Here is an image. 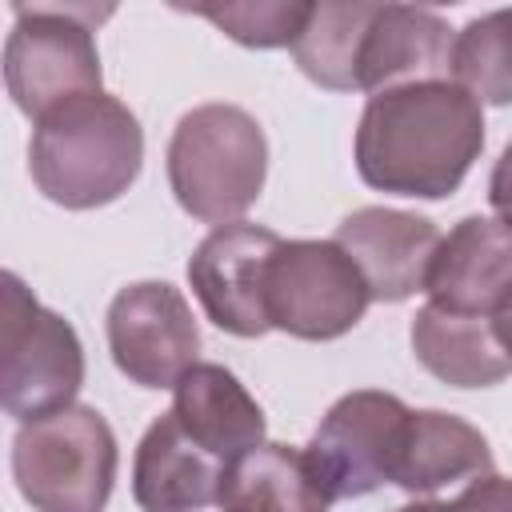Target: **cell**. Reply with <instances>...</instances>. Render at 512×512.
<instances>
[{
	"label": "cell",
	"mask_w": 512,
	"mask_h": 512,
	"mask_svg": "<svg viewBox=\"0 0 512 512\" xmlns=\"http://www.w3.org/2000/svg\"><path fill=\"white\" fill-rule=\"evenodd\" d=\"M452 80L480 104H512V8L484 12L456 32Z\"/></svg>",
	"instance_id": "cell-20"
},
{
	"label": "cell",
	"mask_w": 512,
	"mask_h": 512,
	"mask_svg": "<svg viewBox=\"0 0 512 512\" xmlns=\"http://www.w3.org/2000/svg\"><path fill=\"white\" fill-rule=\"evenodd\" d=\"M492 464V444L476 424H468L456 412L412 408L400 436L392 484L412 496H432L448 484L488 476Z\"/></svg>",
	"instance_id": "cell-16"
},
{
	"label": "cell",
	"mask_w": 512,
	"mask_h": 512,
	"mask_svg": "<svg viewBox=\"0 0 512 512\" xmlns=\"http://www.w3.org/2000/svg\"><path fill=\"white\" fill-rule=\"evenodd\" d=\"M424 292L436 308L492 316L512 292V220L464 216L440 240Z\"/></svg>",
	"instance_id": "cell-13"
},
{
	"label": "cell",
	"mask_w": 512,
	"mask_h": 512,
	"mask_svg": "<svg viewBox=\"0 0 512 512\" xmlns=\"http://www.w3.org/2000/svg\"><path fill=\"white\" fill-rule=\"evenodd\" d=\"M372 8H376L372 0L312 4L308 24L292 44L296 68L328 92H356V56Z\"/></svg>",
	"instance_id": "cell-19"
},
{
	"label": "cell",
	"mask_w": 512,
	"mask_h": 512,
	"mask_svg": "<svg viewBox=\"0 0 512 512\" xmlns=\"http://www.w3.org/2000/svg\"><path fill=\"white\" fill-rule=\"evenodd\" d=\"M116 464V432L92 404H68L12 436V480L32 512H104Z\"/></svg>",
	"instance_id": "cell-4"
},
{
	"label": "cell",
	"mask_w": 512,
	"mask_h": 512,
	"mask_svg": "<svg viewBox=\"0 0 512 512\" xmlns=\"http://www.w3.org/2000/svg\"><path fill=\"white\" fill-rule=\"evenodd\" d=\"M112 364L140 388H176V380L200 364V328L180 288L168 280L124 284L104 316Z\"/></svg>",
	"instance_id": "cell-9"
},
{
	"label": "cell",
	"mask_w": 512,
	"mask_h": 512,
	"mask_svg": "<svg viewBox=\"0 0 512 512\" xmlns=\"http://www.w3.org/2000/svg\"><path fill=\"white\" fill-rule=\"evenodd\" d=\"M280 244L284 240L272 228L244 224V220L220 224L196 244L188 260V284L204 316L220 332L256 340L272 328L268 304H264V280Z\"/></svg>",
	"instance_id": "cell-10"
},
{
	"label": "cell",
	"mask_w": 512,
	"mask_h": 512,
	"mask_svg": "<svg viewBox=\"0 0 512 512\" xmlns=\"http://www.w3.org/2000/svg\"><path fill=\"white\" fill-rule=\"evenodd\" d=\"M0 404L20 424L76 404L84 384V344L76 328L44 308L16 272L0 276Z\"/></svg>",
	"instance_id": "cell-6"
},
{
	"label": "cell",
	"mask_w": 512,
	"mask_h": 512,
	"mask_svg": "<svg viewBox=\"0 0 512 512\" xmlns=\"http://www.w3.org/2000/svg\"><path fill=\"white\" fill-rule=\"evenodd\" d=\"M168 188L200 224H236L264 192L268 140L240 104H196L168 140Z\"/></svg>",
	"instance_id": "cell-3"
},
{
	"label": "cell",
	"mask_w": 512,
	"mask_h": 512,
	"mask_svg": "<svg viewBox=\"0 0 512 512\" xmlns=\"http://www.w3.org/2000/svg\"><path fill=\"white\" fill-rule=\"evenodd\" d=\"M484 152V108L456 80H416L368 96L356 124V172L408 200L452 196Z\"/></svg>",
	"instance_id": "cell-1"
},
{
	"label": "cell",
	"mask_w": 512,
	"mask_h": 512,
	"mask_svg": "<svg viewBox=\"0 0 512 512\" xmlns=\"http://www.w3.org/2000/svg\"><path fill=\"white\" fill-rule=\"evenodd\" d=\"M144 168V128L112 92L64 100L36 120L28 172L44 200L88 212L120 200Z\"/></svg>",
	"instance_id": "cell-2"
},
{
	"label": "cell",
	"mask_w": 512,
	"mask_h": 512,
	"mask_svg": "<svg viewBox=\"0 0 512 512\" xmlns=\"http://www.w3.org/2000/svg\"><path fill=\"white\" fill-rule=\"evenodd\" d=\"M216 504L220 512H328L332 496L304 448L264 440L224 468Z\"/></svg>",
	"instance_id": "cell-18"
},
{
	"label": "cell",
	"mask_w": 512,
	"mask_h": 512,
	"mask_svg": "<svg viewBox=\"0 0 512 512\" xmlns=\"http://www.w3.org/2000/svg\"><path fill=\"white\" fill-rule=\"evenodd\" d=\"M348 260L360 268L368 296L380 304H400L416 292H424L432 256L440 248V232L420 212L400 208H356L336 224L332 236Z\"/></svg>",
	"instance_id": "cell-11"
},
{
	"label": "cell",
	"mask_w": 512,
	"mask_h": 512,
	"mask_svg": "<svg viewBox=\"0 0 512 512\" xmlns=\"http://www.w3.org/2000/svg\"><path fill=\"white\" fill-rule=\"evenodd\" d=\"M172 412L180 428L224 464L264 444V408L224 364H192L172 388Z\"/></svg>",
	"instance_id": "cell-15"
},
{
	"label": "cell",
	"mask_w": 512,
	"mask_h": 512,
	"mask_svg": "<svg viewBox=\"0 0 512 512\" xmlns=\"http://www.w3.org/2000/svg\"><path fill=\"white\" fill-rule=\"evenodd\" d=\"M412 352L424 372L452 388H492L512 376V356L496 340L492 316H464L424 304L412 316Z\"/></svg>",
	"instance_id": "cell-17"
},
{
	"label": "cell",
	"mask_w": 512,
	"mask_h": 512,
	"mask_svg": "<svg viewBox=\"0 0 512 512\" xmlns=\"http://www.w3.org/2000/svg\"><path fill=\"white\" fill-rule=\"evenodd\" d=\"M396 512H448V504L444 500H416V504H404Z\"/></svg>",
	"instance_id": "cell-25"
},
{
	"label": "cell",
	"mask_w": 512,
	"mask_h": 512,
	"mask_svg": "<svg viewBox=\"0 0 512 512\" xmlns=\"http://www.w3.org/2000/svg\"><path fill=\"white\" fill-rule=\"evenodd\" d=\"M112 8L92 4H12V32L4 40V84L12 104L40 120L64 100L104 92L96 24Z\"/></svg>",
	"instance_id": "cell-5"
},
{
	"label": "cell",
	"mask_w": 512,
	"mask_h": 512,
	"mask_svg": "<svg viewBox=\"0 0 512 512\" xmlns=\"http://www.w3.org/2000/svg\"><path fill=\"white\" fill-rule=\"evenodd\" d=\"M488 204L496 208L500 220H512V140L504 144L500 160L492 164V176H488Z\"/></svg>",
	"instance_id": "cell-23"
},
{
	"label": "cell",
	"mask_w": 512,
	"mask_h": 512,
	"mask_svg": "<svg viewBox=\"0 0 512 512\" xmlns=\"http://www.w3.org/2000/svg\"><path fill=\"white\" fill-rule=\"evenodd\" d=\"M268 324L296 340H340L372 304L360 268L336 240H284L264 280Z\"/></svg>",
	"instance_id": "cell-7"
},
{
	"label": "cell",
	"mask_w": 512,
	"mask_h": 512,
	"mask_svg": "<svg viewBox=\"0 0 512 512\" xmlns=\"http://www.w3.org/2000/svg\"><path fill=\"white\" fill-rule=\"evenodd\" d=\"M408 412L412 408L400 396L360 388L320 416L304 452L332 500H356L392 480Z\"/></svg>",
	"instance_id": "cell-8"
},
{
	"label": "cell",
	"mask_w": 512,
	"mask_h": 512,
	"mask_svg": "<svg viewBox=\"0 0 512 512\" xmlns=\"http://www.w3.org/2000/svg\"><path fill=\"white\" fill-rule=\"evenodd\" d=\"M492 328H496V340L504 344V352L512 356V292H508L504 304L492 312Z\"/></svg>",
	"instance_id": "cell-24"
},
{
	"label": "cell",
	"mask_w": 512,
	"mask_h": 512,
	"mask_svg": "<svg viewBox=\"0 0 512 512\" xmlns=\"http://www.w3.org/2000/svg\"><path fill=\"white\" fill-rule=\"evenodd\" d=\"M448 512H512V476H476L448 504Z\"/></svg>",
	"instance_id": "cell-22"
},
{
	"label": "cell",
	"mask_w": 512,
	"mask_h": 512,
	"mask_svg": "<svg viewBox=\"0 0 512 512\" xmlns=\"http://www.w3.org/2000/svg\"><path fill=\"white\" fill-rule=\"evenodd\" d=\"M224 468L228 464L204 452L168 408L136 444L132 500L140 504V512H200L220 500Z\"/></svg>",
	"instance_id": "cell-14"
},
{
	"label": "cell",
	"mask_w": 512,
	"mask_h": 512,
	"mask_svg": "<svg viewBox=\"0 0 512 512\" xmlns=\"http://www.w3.org/2000/svg\"><path fill=\"white\" fill-rule=\"evenodd\" d=\"M456 32L432 8L416 4H376L360 36L356 92H384L416 80H452Z\"/></svg>",
	"instance_id": "cell-12"
},
{
	"label": "cell",
	"mask_w": 512,
	"mask_h": 512,
	"mask_svg": "<svg viewBox=\"0 0 512 512\" xmlns=\"http://www.w3.org/2000/svg\"><path fill=\"white\" fill-rule=\"evenodd\" d=\"M212 20L228 40L244 48H292L308 24L312 4L300 0H256V4H196L184 8Z\"/></svg>",
	"instance_id": "cell-21"
}]
</instances>
